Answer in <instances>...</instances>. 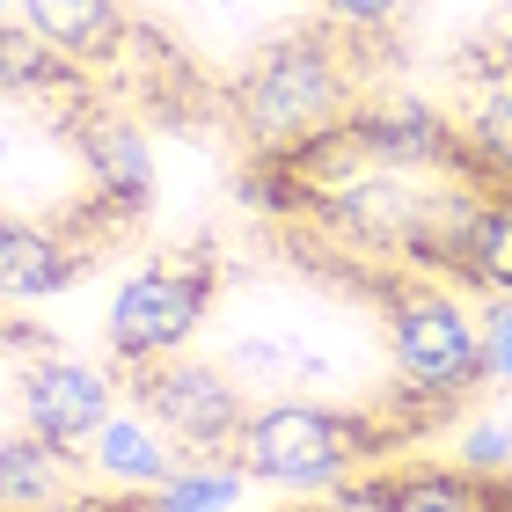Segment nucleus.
I'll list each match as a JSON object with an SVG mask.
<instances>
[{
    "label": "nucleus",
    "mask_w": 512,
    "mask_h": 512,
    "mask_svg": "<svg viewBox=\"0 0 512 512\" xmlns=\"http://www.w3.org/2000/svg\"><path fill=\"white\" fill-rule=\"evenodd\" d=\"M213 293H220V264L198 249H169L154 264H139L118 300L103 315V337H110V359L118 366H161L191 344L205 322H213Z\"/></svg>",
    "instance_id": "nucleus-4"
},
{
    "label": "nucleus",
    "mask_w": 512,
    "mask_h": 512,
    "mask_svg": "<svg viewBox=\"0 0 512 512\" xmlns=\"http://www.w3.org/2000/svg\"><path fill=\"white\" fill-rule=\"evenodd\" d=\"M454 139H461V169L476 183H512V74L483 81L454 118Z\"/></svg>",
    "instance_id": "nucleus-15"
},
{
    "label": "nucleus",
    "mask_w": 512,
    "mask_h": 512,
    "mask_svg": "<svg viewBox=\"0 0 512 512\" xmlns=\"http://www.w3.org/2000/svg\"><path fill=\"white\" fill-rule=\"evenodd\" d=\"M388 512H491V476L461 461H403L388 469Z\"/></svg>",
    "instance_id": "nucleus-16"
},
{
    "label": "nucleus",
    "mask_w": 512,
    "mask_h": 512,
    "mask_svg": "<svg viewBox=\"0 0 512 512\" xmlns=\"http://www.w3.org/2000/svg\"><path fill=\"white\" fill-rule=\"evenodd\" d=\"M22 22L52 44V52H66L74 66H103L125 52V8L118 0H22Z\"/></svg>",
    "instance_id": "nucleus-12"
},
{
    "label": "nucleus",
    "mask_w": 512,
    "mask_h": 512,
    "mask_svg": "<svg viewBox=\"0 0 512 512\" xmlns=\"http://www.w3.org/2000/svg\"><path fill=\"white\" fill-rule=\"evenodd\" d=\"M176 461H183V454H176L139 410H110L103 432L88 439V469L110 476V483H125V491H154V483H169Z\"/></svg>",
    "instance_id": "nucleus-14"
},
{
    "label": "nucleus",
    "mask_w": 512,
    "mask_h": 512,
    "mask_svg": "<svg viewBox=\"0 0 512 512\" xmlns=\"http://www.w3.org/2000/svg\"><path fill=\"white\" fill-rule=\"evenodd\" d=\"M491 512H512V476H491Z\"/></svg>",
    "instance_id": "nucleus-23"
},
{
    "label": "nucleus",
    "mask_w": 512,
    "mask_h": 512,
    "mask_svg": "<svg viewBox=\"0 0 512 512\" xmlns=\"http://www.w3.org/2000/svg\"><path fill=\"white\" fill-rule=\"evenodd\" d=\"M0 15H8V0H0Z\"/></svg>",
    "instance_id": "nucleus-24"
},
{
    "label": "nucleus",
    "mask_w": 512,
    "mask_h": 512,
    "mask_svg": "<svg viewBox=\"0 0 512 512\" xmlns=\"http://www.w3.org/2000/svg\"><path fill=\"white\" fill-rule=\"evenodd\" d=\"M403 439H410V425L395 410H344L330 395H271V403H249V417H242L235 469L249 483L330 491V483L374 469Z\"/></svg>",
    "instance_id": "nucleus-3"
},
{
    "label": "nucleus",
    "mask_w": 512,
    "mask_h": 512,
    "mask_svg": "<svg viewBox=\"0 0 512 512\" xmlns=\"http://www.w3.org/2000/svg\"><path fill=\"white\" fill-rule=\"evenodd\" d=\"M88 242L52 220L0 213V300H59L88 278Z\"/></svg>",
    "instance_id": "nucleus-9"
},
{
    "label": "nucleus",
    "mask_w": 512,
    "mask_h": 512,
    "mask_svg": "<svg viewBox=\"0 0 512 512\" xmlns=\"http://www.w3.org/2000/svg\"><path fill=\"white\" fill-rule=\"evenodd\" d=\"M403 8H410V0H322L330 30H344V37H374V30H388Z\"/></svg>",
    "instance_id": "nucleus-20"
},
{
    "label": "nucleus",
    "mask_w": 512,
    "mask_h": 512,
    "mask_svg": "<svg viewBox=\"0 0 512 512\" xmlns=\"http://www.w3.org/2000/svg\"><path fill=\"white\" fill-rule=\"evenodd\" d=\"M132 410L169 439L183 461H227L242 439V417H249V388L213 359H161V366H132Z\"/></svg>",
    "instance_id": "nucleus-5"
},
{
    "label": "nucleus",
    "mask_w": 512,
    "mask_h": 512,
    "mask_svg": "<svg viewBox=\"0 0 512 512\" xmlns=\"http://www.w3.org/2000/svg\"><path fill=\"white\" fill-rule=\"evenodd\" d=\"M483 359H491V381L512 388V300H491L483 315Z\"/></svg>",
    "instance_id": "nucleus-21"
},
{
    "label": "nucleus",
    "mask_w": 512,
    "mask_h": 512,
    "mask_svg": "<svg viewBox=\"0 0 512 512\" xmlns=\"http://www.w3.org/2000/svg\"><path fill=\"white\" fill-rule=\"evenodd\" d=\"M359 161H381V169H432V176H469L461 169V139L454 118L432 110L425 96H366L352 118H344ZM476 183V176H469Z\"/></svg>",
    "instance_id": "nucleus-8"
},
{
    "label": "nucleus",
    "mask_w": 512,
    "mask_h": 512,
    "mask_svg": "<svg viewBox=\"0 0 512 512\" xmlns=\"http://www.w3.org/2000/svg\"><path fill=\"white\" fill-rule=\"evenodd\" d=\"M0 103H22V110H81V103H96V88H88V66H74L66 52H52L30 22L0 15Z\"/></svg>",
    "instance_id": "nucleus-10"
},
{
    "label": "nucleus",
    "mask_w": 512,
    "mask_h": 512,
    "mask_svg": "<svg viewBox=\"0 0 512 512\" xmlns=\"http://www.w3.org/2000/svg\"><path fill=\"white\" fill-rule=\"evenodd\" d=\"M220 103L227 125L249 139V154H293L337 132L359 110V66L344 52V30L300 22V30L256 44V59L220 88Z\"/></svg>",
    "instance_id": "nucleus-2"
},
{
    "label": "nucleus",
    "mask_w": 512,
    "mask_h": 512,
    "mask_svg": "<svg viewBox=\"0 0 512 512\" xmlns=\"http://www.w3.org/2000/svg\"><path fill=\"white\" fill-rule=\"evenodd\" d=\"M454 461L469 476H512V417H483V425H469V439H461Z\"/></svg>",
    "instance_id": "nucleus-18"
},
{
    "label": "nucleus",
    "mask_w": 512,
    "mask_h": 512,
    "mask_svg": "<svg viewBox=\"0 0 512 512\" xmlns=\"http://www.w3.org/2000/svg\"><path fill=\"white\" fill-rule=\"evenodd\" d=\"M110 410H118V374H103L96 359L44 352V359L15 366V417H22V432L52 439V447H66V454H81L88 439L103 432Z\"/></svg>",
    "instance_id": "nucleus-7"
},
{
    "label": "nucleus",
    "mask_w": 512,
    "mask_h": 512,
    "mask_svg": "<svg viewBox=\"0 0 512 512\" xmlns=\"http://www.w3.org/2000/svg\"><path fill=\"white\" fill-rule=\"evenodd\" d=\"M447 286L483 293V300H512V183H476L461 235L447 256Z\"/></svg>",
    "instance_id": "nucleus-11"
},
{
    "label": "nucleus",
    "mask_w": 512,
    "mask_h": 512,
    "mask_svg": "<svg viewBox=\"0 0 512 512\" xmlns=\"http://www.w3.org/2000/svg\"><path fill=\"white\" fill-rule=\"evenodd\" d=\"M44 512H154V505H147V491H74Z\"/></svg>",
    "instance_id": "nucleus-22"
},
{
    "label": "nucleus",
    "mask_w": 512,
    "mask_h": 512,
    "mask_svg": "<svg viewBox=\"0 0 512 512\" xmlns=\"http://www.w3.org/2000/svg\"><path fill=\"white\" fill-rule=\"evenodd\" d=\"M66 139H74L96 227L147 220V205H154V147H147V132H139L125 110H110V103H81V110H66Z\"/></svg>",
    "instance_id": "nucleus-6"
},
{
    "label": "nucleus",
    "mask_w": 512,
    "mask_h": 512,
    "mask_svg": "<svg viewBox=\"0 0 512 512\" xmlns=\"http://www.w3.org/2000/svg\"><path fill=\"white\" fill-rule=\"evenodd\" d=\"M74 483H81V454L37 432H0V512H44L74 498Z\"/></svg>",
    "instance_id": "nucleus-13"
},
{
    "label": "nucleus",
    "mask_w": 512,
    "mask_h": 512,
    "mask_svg": "<svg viewBox=\"0 0 512 512\" xmlns=\"http://www.w3.org/2000/svg\"><path fill=\"white\" fill-rule=\"evenodd\" d=\"M366 293L381 300V330H388V366H395V403L417 432L432 417L461 410L469 395L491 388V359H483V315L461 300V286L403 264H381L366 278Z\"/></svg>",
    "instance_id": "nucleus-1"
},
{
    "label": "nucleus",
    "mask_w": 512,
    "mask_h": 512,
    "mask_svg": "<svg viewBox=\"0 0 512 512\" xmlns=\"http://www.w3.org/2000/svg\"><path fill=\"white\" fill-rule=\"evenodd\" d=\"M308 512H388V469H359V476L330 483V491H315Z\"/></svg>",
    "instance_id": "nucleus-19"
},
{
    "label": "nucleus",
    "mask_w": 512,
    "mask_h": 512,
    "mask_svg": "<svg viewBox=\"0 0 512 512\" xmlns=\"http://www.w3.org/2000/svg\"><path fill=\"white\" fill-rule=\"evenodd\" d=\"M242 498H249V476L235 469V454L227 461H176L169 483L147 491L154 512H235Z\"/></svg>",
    "instance_id": "nucleus-17"
}]
</instances>
